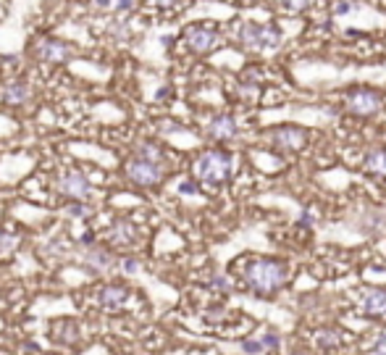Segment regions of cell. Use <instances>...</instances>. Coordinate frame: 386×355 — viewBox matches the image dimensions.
<instances>
[{"mask_svg": "<svg viewBox=\"0 0 386 355\" xmlns=\"http://www.w3.org/2000/svg\"><path fill=\"white\" fill-rule=\"evenodd\" d=\"M126 177L137 187H155L163 179V169H161V163L145 161V158H132L126 163Z\"/></svg>", "mask_w": 386, "mask_h": 355, "instance_id": "4", "label": "cell"}, {"mask_svg": "<svg viewBox=\"0 0 386 355\" xmlns=\"http://www.w3.org/2000/svg\"><path fill=\"white\" fill-rule=\"evenodd\" d=\"M3 100L8 105H24L30 100V87L27 82H8L3 87Z\"/></svg>", "mask_w": 386, "mask_h": 355, "instance_id": "14", "label": "cell"}, {"mask_svg": "<svg viewBox=\"0 0 386 355\" xmlns=\"http://www.w3.org/2000/svg\"><path fill=\"white\" fill-rule=\"evenodd\" d=\"M273 140H276V145L284 150H302L305 142H308V132L299 129V127H279V129L273 132Z\"/></svg>", "mask_w": 386, "mask_h": 355, "instance_id": "9", "label": "cell"}, {"mask_svg": "<svg viewBox=\"0 0 386 355\" xmlns=\"http://www.w3.org/2000/svg\"><path fill=\"white\" fill-rule=\"evenodd\" d=\"M208 134L213 137V140H218V142H223V140H231L234 134H237V124H234V118L226 116V114H221V116H213L208 124Z\"/></svg>", "mask_w": 386, "mask_h": 355, "instance_id": "11", "label": "cell"}, {"mask_svg": "<svg viewBox=\"0 0 386 355\" xmlns=\"http://www.w3.org/2000/svg\"><path fill=\"white\" fill-rule=\"evenodd\" d=\"M108 239H111V245L126 248V245H132L134 239H137V229L129 222H116L108 229Z\"/></svg>", "mask_w": 386, "mask_h": 355, "instance_id": "12", "label": "cell"}, {"mask_svg": "<svg viewBox=\"0 0 386 355\" xmlns=\"http://www.w3.org/2000/svg\"><path fill=\"white\" fill-rule=\"evenodd\" d=\"M363 308L368 316H384L386 313V292L376 290V292H368L365 300H363Z\"/></svg>", "mask_w": 386, "mask_h": 355, "instance_id": "15", "label": "cell"}, {"mask_svg": "<svg viewBox=\"0 0 386 355\" xmlns=\"http://www.w3.org/2000/svg\"><path fill=\"white\" fill-rule=\"evenodd\" d=\"M365 166H368V171H373V174H384L386 177V148H376L368 155V161H365Z\"/></svg>", "mask_w": 386, "mask_h": 355, "instance_id": "16", "label": "cell"}, {"mask_svg": "<svg viewBox=\"0 0 386 355\" xmlns=\"http://www.w3.org/2000/svg\"><path fill=\"white\" fill-rule=\"evenodd\" d=\"M113 6H116L119 11H129L134 6V0H113Z\"/></svg>", "mask_w": 386, "mask_h": 355, "instance_id": "19", "label": "cell"}, {"mask_svg": "<svg viewBox=\"0 0 386 355\" xmlns=\"http://www.w3.org/2000/svg\"><path fill=\"white\" fill-rule=\"evenodd\" d=\"M245 281L253 290H258V292H273L276 287H282L284 281H286V266L279 263V261L258 258L245 271Z\"/></svg>", "mask_w": 386, "mask_h": 355, "instance_id": "1", "label": "cell"}, {"mask_svg": "<svg viewBox=\"0 0 386 355\" xmlns=\"http://www.w3.org/2000/svg\"><path fill=\"white\" fill-rule=\"evenodd\" d=\"M184 40H187L190 50H194V53H210L221 37H218V32H213L210 27H190L184 32Z\"/></svg>", "mask_w": 386, "mask_h": 355, "instance_id": "7", "label": "cell"}, {"mask_svg": "<svg viewBox=\"0 0 386 355\" xmlns=\"http://www.w3.org/2000/svg\"><path fill=\"white\" fill-rule=\"evenodd\" d=\"M126 297H129V290H126V287L108 284V287L100 290V305H103L105 311H119V308H124Z\"/></svg>", "mask_w": 386, "mask_h": 355, "instance_id": "10", "label": "cell"}, {"mask_svg": "<svg viewBox=\"0 0 386 355\" xmlns=\"http://www.w3.org/2000/svg\"><path fill=\"white\" fill-rule=\"evenodd\" d=\"M84 261H87V266H92L95 271H111L113 263H116V258L108 250H103V248H89V250L84 252Z\"/></svg>", "mask_w": 386, "mask_h": 355, "instance_id": "13", "label": "cell"}, {"mask_svg": "<svg viewBox=\"0 0 386 355\" xmlns=\"http://www.w3.org/2000/svg\"><path fill=\"white\" fill-rule=\"evenodd\" d=\"M124 268H126V271H134V268H137V261H124Z\"/></svg>", "mask_w": 386, "mask_h": 355, "instance_id": "24", "label": "cell"}, {"mask_svg": "<svg viewBox=\"0 0 386 355\" xmlns=\"http://www.w3.org/2000/svg\"><path fill=\"white\" fill-rule=\"evenodd\" d=\"M239 43L247 50H271L282 43V32L271 24H255V21H245L239 24L237 32Z\"/></svg>", "mask_w": 386, "mask_h": 355, "instance_id": "3", "label": "cell"}, {"mask_svg": "<svg viewBox=\"0 0 386 355\" xmlns=\"http://www.w3.org/2000/svg\"><path fill=\"white\" fill-rule=\"evenodd\" d=\"M137 158H145V161L161 163V150L155 148V145H150V142H142V145L137 148Z\"/></svg>", "mask_w": 386, "mask_h": 355, "instance_id": "17", "label": "cell"}, {"mask_svg": "<svg viewBox=\"0 0 386 355\" xmlns=\"http://www.w3.org/2000/svg\"><path fill=\"white\" fill-rule=\"evenodd\" d=\"M71 47L66 43H60V40H53V37H45L37 43V56L40 61H47V63H66V61L71 58Z\"/></svg>", "mask_w": 386, "mask_h": 355, "instance_id": "8", "label": "cell"}, {"mask_svg": "<svg viewBox=\"0 0 386 355\" xmlns=\"http://www.w3.org/2000/svg\"><path fill=\"white\" fill-rule=\"evenodd\" d=\"M14 242H16L14 237H3V239H0V252H3V248H11Z\"/></svg>", "mask_w": 386, "mask_h": 355, "instance_id": "21", "label": "cell"}, {"mask_svg": "<svg viewBox=\"0 0 386 355\" xmlns=\"http://www.w3.org/2000/svg\"><path fill=\"white\" fill-rule=\"evenodd\" d=\"M58 190L66 197H71V200H87L89 195H92V184H89V179L84 174H79V171H66L63 177L58 179Z\"/></svg>", "mask_w": 386, "mask_h": 355, "instance_id": "6", "label": "cell"}, {"mask_svg": "<svg viewBox=\"0 0 386 355\" xmlns=\"http://www.w3.org/2000/svg\"><path fill=\"white\" fill-rule=\"evenodd\" d=\"M376 353H378V355H386V334L381 337V342L376 345Z\"/></svg>", "mask_w": 386, "mask_h": 355, "instance_id": "23", "label": "cell"}, {"mask_svg": "<svg viewBox=\"0 0 386 355\" xmlns=\"http://www.w3.org/2000/svg\"><path fill=\"white\" fill-rule=\"evenodd\" d=\"M282 6L292 14H299V11H305L310 6V0H282Z\"/></svg>", "mask_w": 386, "mask_h": 355, "instance_id": "18", "label": "cell"}, {"mask_svg": "<svg viewBox=\"0 0 386 355\" xmlns=\"http://www.w3.org/2000/svg\"><path fill=\"white\" fill-rule=\"evenodd\" d=\"M350 11H355V6H352V3H342V6H337V14H350Z\"/></svg>", "mask_w": 386, "mask_h": 355, "instance_id": "20", "label": "cell"}, {"mask_svg": "<svg viewBox=\"0 0 386 355\" xmlns=\"http://www.w3.org/2000/svg\"><path fill=\"white\" fill-rule=\"evenodd\" d=\"M381 108V95L376 89H355L347 98V111L355 116H373Z\"/></svg>", "mask_w": 386, "mask_h": 355, "instance_id": "5", "label": "cell"}, {"mask_svg": "<svg viewBox=\"0 0 386 355\" xmlns=\"http://www.w3.org/2000/svg\"><path fill=\"white\" fill-rule=\"evenodd\" d=\"M69 213H71V216H84L87 211H84L82 206H71V208H69Z\"/></svg>", "mask_w": 386, "mask_h": 355, "instance_id": "22", "label": "cell"}, {"mask_svg": "<svg viewBox=\"0 0 386 355\" xmlns=\"http://www.w3.org/2000/svg\"><path fill=\"white\" fill-rule=\"evenodd\" d=\"M194 174L205 184H221L231 174V155L223 150H208L194 163Z\"/></svg>", "mask_w": 386, "mask_h": 355, "instance_id": "2", "label": "cell"}]
</instances>
